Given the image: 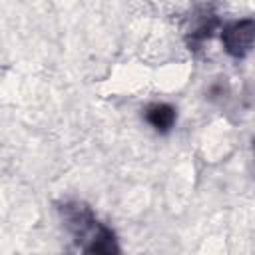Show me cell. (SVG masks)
Wrapping results in <instances>:
<instances>
[{"instance_id":"cell-1","label":"cell","mask_w":255,"mask_h":255,"mask_svg":"<svg viewBox=\"0 0 255 255\" xmlns=\"http://www.w3.org/2000/svg\"><path fill=\"white\" fill-rule=\"evenodd\" d=\"M62 221L72 233L78 247L86 253H118L116 235L104 223H100L94 211L82 201H66L60 207Z\"/></svg>"},{"instance_id":"cell-2","label":"cell","mask_w":255,"mask_h":255,"mask_svg":"<svg viewBox=\"0 0 255 255\" xmlns=\"http://www.w3.org/2000/svg\"><path fill=\"white\" fill-rule=\"evenodd\" d=\"M253 32H255V24L251 18H245V20H239V22L225 26L221 32L225 52L235 60L245 58L253 46Z\"/></svg>"},{"instance_id":"cell-3","label":"cell","mask_w":255,"mask_h":255,"mask_svg":"<svg viewBox=\"0 0 255 255\" xmlns=\"http://www.w3.org/2000/svg\"><path fill=\"white\" fill-rule=\"evenodd\" d=\"M143 120L159 133H167L173 126H175V120H177V114H175V108L169 106V104H163V102H155V104H149L143 112Z\"/></svg>"},{"instance_id":"cell-4","label":"cell","mask_w":255,"mask_h":255,"mask_svg":"<svg viewBox=\"0 0 255 255\" xmlns=\"http://www.w3.org/2000/svg\"><path fill=\"white\" fill-rule=\"evenodd\" d=\"M215 26H217V16H213L209 12H203L199 16V22L191 30V42H189V46H197V44H203L205 40H209L211 30Z\"/></svg>"}]
</instances>
